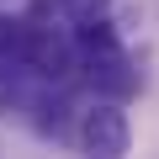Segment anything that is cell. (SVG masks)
I'll return each instance as SVG.
<instances>
[{"label":"cell","instance_id":"1","mask_svg":"<svg viewBox=\"0 0 159 159\" xmlns=\"http://www.w3.org/2000/svg\"><path fill=\"white\" fill-rule=\"evenodd\" d=\"M80 148L101 154V159H122L133 148V122L117 101H96L90 111H80Z\"/></svg>","mask_w":159,"mask_h":159},{"label":"cell","instance_id":"2","mask_svg":"<svg viewBox=\"0 0 159 159\" xmlns=\"http://www.w3.org/2000/svg\"><path fill=\"white\" fill-rule=\"evenodd\" d=\"M27 69H37L43 80H69V74L80 69V43H74V32L32 27V37H27Z\"/></svg>","mask_w":159,"mask_h":159},{"label":"cell","instance_id":"3","mask_svg":"<svg viewBox=\"0 0 159 159\" xmlns=\"http://www.w3.org/2000/svg\"><path fill=\"white\" fill-rule=\"evenodd\" d=\"M27 37H32V21L21 16H0V69H27Z\"/></svg>","mask_w":159,"mask_h":159},{"label":"cell","instance_id":"4","mask_svg":"<svg viewBox=\"0 0 159 159\" xmlns=\"http://www.w3.org/2000/svg\"><path fill=\"white\" fill-rule=\"evenodd\" d=\"M106 6H111V0H58V11H64L69 21H90V16H106Z\"/></svg>","mask_w":159,"mask_h":159}]
</instances>
